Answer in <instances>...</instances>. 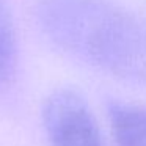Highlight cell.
<instances>
[{"label": "cell", "mask_w": 146, "mask_h": 146, "mask_svg": "<svg viewBox=\"0 0 146 146\" xmlns=\"http://www.w3.org/2000/svg\"><path fill=\"white\" fill-rule=\"evenodd\" d=\"M36 19L69 57L146 85V24L111 0H41Z\"/></svg>", "instance_id": "6da1fadb"}, {"label": "cell", "mask_w": 146, "mask_h": 146, "mask_svg": "<svg viewBox=\"0 0 146 146\" xmlns=\"http://www.w3.org/2000/svg\"><path fill=\"white\" fill-rule=\"evenodd\" d=\"M107 118L115 146H146V107L135 102L111 101Z\"/></svg>", "instance_id": "3957f363"}, {"label": "cell", "mask_w": 146, "mask_h": 146, "mask_svg": "<svg viewBox=\"0 0 146 146\" xmlns=\"http://www.w3.org/2000/svg\"><path fill=\"white\" fill-rule=\"evenodd\" d=\"M19 64L14 21L7 0H0V91L13 83Z\"/></svg>", "instance_id": "277c9868"}, {"label": "cell", "mask_w": 146, "mask_h": 146, "mask_svg": "<svg viewBox=\"0 0 146 146\" xmlns=\"http://www.w3.org/2000/svg\"><path fill=\"white\" fill-rule=\"evenodd\" d=\"M41 118L50 146H105L86 99L72 88L49 93L42 102Z\"/></svg>", "instance_id": "7a4b0ae2"}]
</instances>
